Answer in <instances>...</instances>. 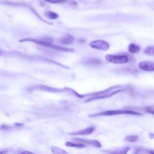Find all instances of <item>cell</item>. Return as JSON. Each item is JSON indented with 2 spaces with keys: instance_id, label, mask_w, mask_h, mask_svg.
<instances>
[{
  "instance_id": "cell-1",
  "label": "cell",
  "mask_w": 154,
  "mask_h": 154,
  "mask_svg": "<svg viewBox=\"0 0 154 154\" xmlns=\"http://www.w3.org/2000/svg\"><path fill=\"white\" fill-rule=\"evenodd\" d=\"M120 114H130V115H137L141 116L142 113L135 112L132 110H109L105 111L101 113L91 114L89 117H99V116H114V115H120Z\"/></svg>"
},
{
  "instance_id": "cell-2",
  "label": "cell",
  "mask_w": 154,
  "mask_h": 154,
  "mask_svg": "<svg viewBox=\"0 0 154 154\" xmlns=\"http://www.w3.org/2000/svg\"><path fill=\"white\" fill-rule=\"evenodd\" d=\"M105 59L108 62L116 64H124L129 61V58L125 55H110L105 56Z\"/></svg>"
},
{
  "instance_id": "cell-3",
  "label": "cell",
  "mask_w": 154,
  "mask_h": 154,
  "mask_svg": "<svg viewBox=\"0 0 154 154\" xmlns=\"http://www.w3.org/2000/svg\"><path fill=\"white\" fill-rule=\"evenodd\" d=\"M89 45L92 48L101 51H106L110 48V45L103 40H94L90 43Z\"/></svg>"
},
{
  "instance_id": "cell-4",
  "label": "cell",
  "mask_w": 154,
  "mask_h": 154,
  "mask_svg": "<svg viewBox=\"0 0 154 154\" xmlns=\"http://www.w3.org/2000/svg\"><path fill=\"white\" fill-rule=\"evenodd\" d=\"M72 140L77 143H81L84 144L90 145V146H93L98 148H100L102 146L101 144L96 140H86L84 139H73Z\"/></svg>"
},
{
  "instance_id": "cell-5",
  "label": "cell",
  "mask_w": 154,
  "mask_h": 154,
  "mask_svg": "<svg viewBox=\"0 0 154 154\" xmlns=\"http://www.w3.org/2000/svg\"><path fill=\"white\" fill-rule=\"evenodd\" d=\"M139 66L142 70L144 71H154V63L152 62L144 61L140 62Z\"/></svg>"
},
{
  "instance_id": "cell-6",
  "label": "cell",
  "mask_w": 154,
  "mask_h": 154,
  "mask_svg": "<svg viewBox=\"0 0 154 154\" xmlns=\"http://www.w3.org/2000/svg\"><path fill=\"white\" fill-rule=\"evenodd\" d=\"M94 130H95V127L90 126L84 130H80L78 131L74 132L72 133H69L70 135H89L92 134Z\"/></svg>"
},
{
  "instance_id": "cell-7",
  "label": "cell",
  "mask_w": 154,
  "mask_h": 154,
  "mask_svg": "<svg viewBox=\"0 0 154 154\" xmlns=\"http://www.w3.org/2000/svg\"><path fill=\"white\" fill-rule=\"evenodd\" d=\"M28 40H32L33 42H35L36 43H37V44H40V45H44L45 46H48V47H51L52 48H54V49H59V50H67L66 49L64 48H61V47H57L54 45H52L49 44V43H47V42H44V41H39V40H33V39H27Z\"/></svg>"
},
{
  "instance_id": "cell-8",
  "label": "cell",
  "mask_w": 154,
  "mask_h": 154,
  "mask_svg": "<svg viewBox=\"0 0 154 154\" xmlns=\"http://www.w3.org/2000/svg\"><path fill=\"white\" fill-rule=\"evenodd\" d=\"M74 38L73 36L71 35H66L63 36L61 40H60V43L63 45H69L72 44V43L74 42Z\"/></svg>"
},
{
  "instance_id": "cell-9",
  "label": "cell",
  "mask_w": 154,
  "mask_h": 154,
  "mask_svg": "<svg viewBox=\"0 0 154 154\" xmlns=\"http://www.w3.org/2000/svg\"><path fill=\"white\" fill-rule=\"evenodd\" d=\"M130 148L128 147H124L120 149H117L116 151H104L107 153H109V154H126L127 152L129 151Z\"/></svg>"
},
{
  "instance_id": "cell-10",
  "label": "cell",
  "mask_w": 154,
  "mask_h": 154,
  "mask_svg": "<svg viewBox=\"0 0 154 154\" xmlns=\"http://www.w3.org/2000/svg\"><path fill=\"white\" fill-rule=\"evenodd\" d=\"M65 145L68 147H72V148H83L85 146V144L81 143H72L71 142H66Z\"/></svg>"
},
{
  "instance_id": "cell-11",
  "label": "cell",
  "mask_w": 154,
  "mask_h": 154,
  "mask_svg": "<svg viewBox=\"0 0 154 154\" xmlns=\"http://www.w3.org/2000/svg\"><path fill=\"white\" fill-rule=\"evenodd\" d=\"M140 48L139 46L136 45L134 44H131L130 45L129 47H128V51H130V53H136L139 52V51H140Z\"/></svg>"
},
{
  "instance_id": "cell-12",
  "label": "cell",
  "mask_w": 154,
  "mask_h": 154,
  "mask_svg": "<svg viewBox=\"0 0 154 154\" xmlns=\"http://www.w3.org/2000/svg\"><path fill=\"white\" fill-rule=\"evenodd\" d=\"M51 151L53 154H69L66 151L57 147H52Z\"/></svg>"
},
{
  "instance_id": "cell-13",
  "label": "cell",
  "mask_w": 154,
  "mask_h": 154,
  "mask_svg": "<svg viewBox=\"0 0 154 154\" xmlns=\"http://www.w3.org/2000/svg\"><path fill=\"white\" fill-rule=\"evenodd\" d=\"M138 139H139V137L137 135H128L125 139V140L128 142H135L136 141H137Z\"/></svg>"
},
{
  "instance_id": "cell-14",
  "label": "cell",
  "mask_w": 154,
  "mask_h": 154,
  "mask_svg": "<svg viewBox=\"0 0 154 154\" xmlns=\"http://www.w3.org/2000/svg\"><path fill=\"white\" fill-rule=\"evenodd\" d=\"M144 53L148 55L154 56V46H151L146 48L144 50Z\"/></svg>"
},
{
  "instance_id": "cell-15",
  "label": "cell",
  "mask_w": 154,
  "mask_h": 154,
  "mask_svg": "<svg viewBox=\"0 0 154 154\" xmlns=\"http://www.w3.org/2000/svg\"><path fill=\"white\" fill-rule=\"evenodd\" d=\"M47 16H48V18H49L51 19H57L58 18V15H57L56 13L52 12H49L47 13Z\"/></svg>"
},
{
  "instance_id": "cell-16",
  "label": "cell",
  "mask_w": 154,
  "mask_h": 154,
  "mask_svg": "<svg viewBox=\"0 0 154 154\" xmlns=\"http://www.w3.org/2000/svg\"><path fill=\"white\" fill-rule=\"evenodd\" d=\"M45 1L51 3H58L65 2L66 0H45Z\"/></svg>"
},
{
  "instance_id": "cell-17",
  "label": "cell",
  "mask_w": 154,
  "mask_h": 154,
  "mask_svg": "<svg viewBox=\"0 0 154 154\" xmlns=\"http://www.w3.org/2000/svg\"><path fill=\"white\" fill-rule=\"evenodd\" d=\"M1 154H15V153L12 151L7 150V151H1Z\"/></svg>"
},
{
  "instance_id": "cell-18",
  "label": "cell",
  "mask_w": 154,
  "mask_h": 154,
  "mask_svg": "<svg viewBox=\"0 0 154 154\" xmlns=\"http://www.w3.org/2000/svg\"><path fill=\"white\" fill-rule=\"evenodd\" d=\"M146 112L148 113H150V114H153L154 115V110H152L151 108H147L146 109Z\"/></svg>"
},
{
  "instance_id": "cell-19",
  "label": "cell",
  "mask_w": 154,
  "mask_h": 154,
  "mask_svg": "<svg viewBox=\"0 0 154 154\" xmlns=\"http://www.w3.org/2000/svg\"><path fill=\"white\" fill-rule=\"evenodd\" d=\"M1 130H8V129H10L11 128V126H8V125H2L1 127Z\"/></svg>"
},
{
  "instance_id": "cell-20",
  "label": "cell",
  "mask_w": 154,
  "mask_h": 154,
  "mask_svg": "<svg viewBox=\"0 0 154 154\" xmlns=\"http://www.w3.org/2000/svg\"><path fill=\"white\" fill-rule=\"evenodd\" d=\"M21 154H35V153H33L31 152H29V151H23L22 152H21Z\"/></svg>"
},
{
  "instance_id": "cell-21",
  "label": "cell",
  "mask_w": 154,
  "mask_h": 154,
  "mask_svg": "<svg viewBox=\"0 0 154 154\" xmlns=\"http://www.w3.org/2000/svg\"><path fill=\"white\" fill-rule=\"evenodd\" d=\"M149 137H150V139H154V134L153 133H149Z\"/></svg>"
},
{
  "instance_id": "cell-22",
  "label": "cell",
  "mask_w": 154,
  "mask_h": 154,
  "mask_svg": "<svg viewBox=\"0 0 154 154\" xmlns=\"http://www.w3.org/2000/svg\"><path fill=\"white\" fill-rule=\"evenodd\" d=\"M147 152H148V154H154V151H148Z\"/></svg>"
}]
</instances>
